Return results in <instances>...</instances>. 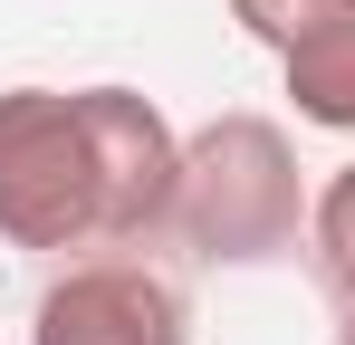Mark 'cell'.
Segmentation results:
<instances>
[{"mask_svg":"<svg viewBox=\"0 0 355 345\" xmlns=\"http://www.w3.org/2000/svg\"><path fill=\"white\" fill-rule=\"evenodd\" d=\"M96 125V163H106V221L116 249L173 240V192H182V134L144 87H77Z\"/></svg>","mask_w":355,"mask_h":345,"instance_id":"4","label":"cell"},{"mask_svg":"<svg viewBox=\"0 0 355 345\" xmlns=\"http://www.w3.org/2000/svg\"><path fill=\"white\" fill-rule=\"evenodd\" d=\"M336 345H355V307H346V317H336Z\"/></svg>","mask_w":355,"mask_h":345,"instance_id":"7","label":"cell"},{"mask_svg":"<svg viewBox=\"0 0 355 345\" xmlns=\"http://www.w3.org/2000/svg\"><path fill=\"white\" fill-rule=\"evenodd\" d=\"M0 240L10 249H116L106 163L77 87H0Z\"/></svg>","mask_w":355,"mask_h":345,"instance_id":"2","label":"cell"},{"mask_svg":"<svg viewBox=\"0 0 355 345\" xmlns=\"http://www.w3.org/2000/svg\"><path fill=\"white\" fill-rule=\"evenodd\" d=\"M307 259L336 307H355V163H336L317 182V211H307Z\"/></svg>","mask_w":355,"mask_h":345,"instance_id":"6","label":"cell"},{"mask_svg":"<svg viewBox=\"0 0 355 345\" xmlns=\"http://www.w3.org/2000/svg\"><path fill=\"white\" fill-rule=\"evenodd\" d=\"M231 19L279 57L297 125L355 134V0H231Z\"/></svg>","mask_w":355,"mask_h":345,"instance_id":"5","label":"cell"},{"mask_svg":"<svg viewBox=\"0 0 355 345\" xmlns=\"http://www.w3.org/2000/svg\"><path fill=\"white\" fill-rule=\"evenodd\" d=\"M29 345H192V307L154 259H77L39 288L29 307Z\"/></svg>","mask_w":355,"mask_h":345,"instance_id":"3","label":"cell"},{"mask_svg":"<svg viewBox=\"0 0 355 345\" xmlns=\"http://www.w3.org/2000/svg\"><path fill=\"white\" fill-rule=\"evenodd\" d=\"M307 172L279 115L231 106L211 125L182 134V192H173V240L211 269H259V259H288L307 249Z\"/></svg>","mask_w":355,"mask_h":345,"instance_id":"1","label":"cell"}]
</instances>
